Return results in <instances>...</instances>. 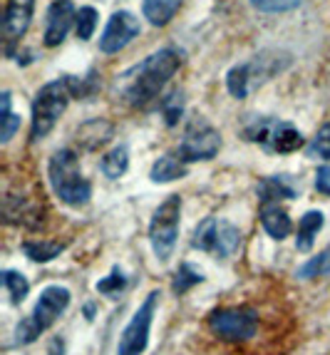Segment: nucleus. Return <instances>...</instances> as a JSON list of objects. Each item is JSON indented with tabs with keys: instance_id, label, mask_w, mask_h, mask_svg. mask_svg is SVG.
I'll return each mask as SVG.
<instances>
[{
	"instance_id": "nucleus-25",
	"label": "nucleus",
	"mask_w": 330,
	"mask_h": 355,
	"mask_svg": "<svg viewBox=\"0 0 330 355\" xmlns=\"http://www.w3.org/2000/svg\"><path fill=\"white\" fill-rule=\"evenodd\" d=\"M0 279H3V286H6L8 296H10V301L15 303V306H20V303L28 298L30 293V284L28 279H25L23 273L18 271H10V268H6V271L0 273Z\"/></svg>"
},
{
	"instance_id": "nucleus-32",
	"label": "nucleus",
	"mask_w": 330,
	"mask_h": 355,
	"mask_svg": "<svg viewBox=\"0 0 330 355\" xmlns=\"http://www.w3.org/2000/svg\"><path fill=\"white\" fill-rule=\"evenodd\" d=\"M124 288H127V276H124V271L119 266H114L110 276H105L102 281H97V293H102V296L117 298Z\"/></svg>"
},
{
	"instance_id": "nucleus-29",
	"label": "nucleus",
	"mask_w": 330,
	"mask_h": 355,
	"mask_svg": "<svg viewBox=\"0 0 330 355\" xmlns=\"http://www.w3.org/2000/svg\"><path fill=\"white\" fill-rule=\"evenodd\" d=\"M216 226H218L216 216H207V219L201 221V224L194 229V236H191V246H194V249H199V251H207V254H211Z\"/></svg>"
},
{
	"instance_id": "nucleus-8",
	"label": "nucleus",
	"mask_w": 330,
	"mask_h": 355,
	"mask_svg": "<svg viewBox=\"0 0 330 355\" xmlns=\"http://www.w3.org/2000/svg\"><path fill=\"white\" fill-rule=\"evenodd\" d=\"M218 149H221V135H218L216 127L207 117H199V114L191 117V122L184 130L182 144H179V157L186 164H191V162H209L216 157Z\"/></svg>"
},
{
	"instance_id": "nucleus-16",
	"label": "nucleus",
	"mask_w": 330,
	"mask_h": 355,
	"mask_svg": "<svg viewBox=\"0 0 330 355\" xmlns=\"http://www.w3.org/2000/svg\"><path fill=\"white\" fill-rule=\"evenodd\" d=\"M295 196H298V189L288 174H276V177H266L259 182L261 204H278L281 199H295Z\"/></svg>"
},
{
	"instance_id": "nucleus-19",
	"label": "nucleus",
	"mask_w": 330,
	"mask_h": 355,
	"mask_svg": "<svg viewBox=\"0 0 330 355\" xmlns=\"http://www.w3.org/2000/svg\"><path fill=\"white\" fill-rule=\"evenodd\" d=\"M241 246V231L238 226H234L231 221H218L216 234H214V246L211 254L218 259H231Z\"/></svg>"
},
{
	"instance_id": "nucleus-33",
	"label": "nucleus",
	"mask_w": 330,
	"mask_h": 355,
	"mask_svg": "<svg viewBox=\"0 0 330 355\" xmlns=\"http://www.w3.org/2000/svg\"><path fill=\"white\" fill-rule=\"evenodd\" d=\"M308 157H313V159H330V122L320 127L318 135L311 139Z\"/></svg>"
},
{
	"instance_id": "nucleus-11",
	"label": "nucleus",
	"mask_w": 330,
	"mask_h": 355,
	"mask_svg": "<svg viewBox=\"0 0 330 355\" xmlns=\"http://www.w3.org/2000/svg\"><path fill=\"white\" fill-rule=\"evenodd\" d=\"M35 10V0H8L3 12V37H6V55H15V45L28 33L30 20Z\"/></svg>"
},
{
	"instance_id": "nucleus-21",
	"label": "nucleus",
	"mask_w": 330,
	"mask_h": 355,
	"mask_svg": "<svg viewBox=\"0 0 330 355\" xmlns=\"http://www.w3.org/2000/svg\"><path fill=\"white\" fill-rule=\"evenodd\" d=\"M325 224V216L323 211H306L298 221V236H295V249L298 251H311L313 249V241L318 236V231L323 229Z\"/></svg>"
},
{
	"instance_id": "nucleus-15",
	"label": "nucleus",
	"mask_w": 330,
	"mask_h": 355,
	"mask_svg": "<svg viewBox=\"0 0 330 355\" xmlns=\"http://www.w3.org/2000/svg\"><path fill=\"white\" fill-rule=\"evenodd\" d=\"M259 219H261V226L266 229V234L271 239H276V241H283V239L290 236V231H293L288 211L283 207H278V204H261Z\"/></svg>"
},
{
	"instance_id": "nucleus-14",
	"label": "nucleus",
	"mask_w": 330,
	"mask_h": 355,
	"mask_svg": "<svg viewBox=\"0 0 330 355\" xmlns=\"http://www.w3.org/2000/svg\"><path fill=\"white\" fill-rule=\"evenodd\" d=\"M3 216H6L8 224H18L25 226V229H37L42 224L40 207L28 202V196L23 194H6V199H3Z\"/></svg>"
},
{
	"instance_id": "nucleus-12",
	"label": "nucleus",
	"mask_w": 330,
	"mask_h": 355,
	"mask_svg": "<svg viewBox=\"0 0 330 355\" xmlns=\"http://www.w3.org/2000/svg\"><path fill=\"white\" fill-rule=\"evenodd\" d=\"M75 20H77V10L72 6V0H55L53 6L47 8V15H45V35H42L45 48L62 45L70 28L75 25Z\"/></svg>"
},
{
	"instance_id": "nucleus-34",
	"label": "nucleus",
	"mask_w": 330,
	"mask_h": 355,
	"mask_svg": "<svg viewBox=\"0 0 330 355\" xmlns=\"http://www.w3.org/2000/svg\"><path fill=\"white\" fill-rule=\"evenodd\" d=\"M259 12H290L301 6L303 0H248Z\"/></svg>"
},
{
	"instance_id": "nucleus-6",
	"label": "nucleus",
	"mask_w": 330,
	"mask_h": 355,
	"mask_svg": "<svg viewBox=\"0 0 330 355\" xmlns=\"http://www.w3.org/2000/svg\"><path fill=\"white\" fill-rule=\"evenodd\" d=\"M179 224H182V196L171 194L169 199L159 204L154 211L152 224H149V243H152L154 256L164 263L174 254L179 236Z\"/></svg>"
},
{
	"instance_id": "nucleus-36",
	"label": "nucleus",
	"mask_w": 330,
	"mask_h": 355,
	"mask_svg": "<svg viewBox=\"0 0 330 355\" xmlns=\"http://www.w3.org/2000/svg\"><path fill=\"white\" fill-rule=\"evenodd\" d=\"M325 355H330V353H325Z\"/></svg>"
},
{
	"instance_id": "nucleus-18",
	"label": "nucleus",
	"mask_w": 330,
	"mask_h": 355,
	"mask_svg": "<svg viewBox=\"0 0 330 355\" xmlns=\"http://www.w3.org/2000/svg\"><path fill=\"white\" fill-rule=\"evenodd\" d=\"M186 172H189V164L179 154H164V157H159L152 164L149 179L154 184H169V182H177V179H184Z\"/></svg>"
},
{
	"instance_id": "nucleus-23",
	"label": "nucleus",
	"mask_w": 330,
	"mask_h": 355,
	"mask_svg": "<svg viewBox=\"0 0 330 355\" xmlns=\"http://www.w3.org/2000/svg\"><path fill=\"white\" fill-rule=\"evenodd\" d=\"M62 251H65V243H58V241H40V239L23 241V254L30 261H35V263H47V261L58 259Z\"/></svg>"
},
{
	"instance_id": "nucleus-1",
	"label": "nucleus",
	"mask_w": 330,
	"mask_h": 355,
	"mask_svg": "<svg viewBox=\"0 0 330 355\" xmlns=\"http://www.w3.org/2000/svg\"><path fill=\"white\" fill-rule=\"evenodd\" d=\"M182 67V50L177 48H162L137 62L134 67L119 75L117 80V95L130 107H149L157 102L169 85V80Z\"/></svg>"
},
{
	"instance_id": "nucleus-10",
	"label": "nucleus",
	"mask_w": 330,
	"mask_h": 355,
	"mask_svg": "<svg viewBox=\"0 0 330 355\" xmlns=\"http://www.w3.org/2000/svg\"><path fill=\"white\" fill-rule=\"evenodd\" d=\"M141 25L139 18L130 10H117L112 12V18L107 20L105 30L100 35V53L105 55H117L119 50H124L134 37H139Z\"/></svg>"
},
{
	"instance_id": "nucleus-20",
	"label": "nucleus",
	"mask_w": 330,
	"mask_h": 355,
	"mask_svg": "<svg viewBox=\"0 0 330 355\" xmlns=\"http://www.w3.org/2000/svg\"><path fill=\"white\" fill-rule=\"evenodd\" d=\"M179 8H182V0H144L141 3V12H144L147 23L154 25V28L169 25Z\"/></svg>"
},
{
	"instance_id": "nucleus-13",
	"label": "nucleus",
	"mask_w": 330,
	"mask_h": 355,
	"mask_svg": "<svg viewBox=\"0 0 330 355\" xmlns=\"http://www.w3.org/2000/svg\"><path fill=\"white\" fill-rule=\"evenodd\" d=\"M243 65H246L248 85L254 89V87H261L263 83H268L278 72L286 70V67L290 65V55L283 53V50H263V53L256 55L251 62H243Z\"/></svg>"
},
{
	"instance_id": "nucleus-22",
	"label": "nucleus",
	"mask_w": 330,
	"mask_h": 355,
	"mask_svg": "<svg viewBox=\"0 0 330 355\" xmlns=\"http://www.w3.org/2000/svg\"><path fill=\"white\" fill-rule=\"evenodd\" d=\"M100 169L107 179L124 177L127 169H130V147H127V144H117L114 149H110V152L102 157Z\"/></svg>"
},
{
	"instance_id": "nucleus-31",
	"label": "nucleus",
	"mask_w": 330,
	"mask_h": 355,
	"mask_svg": "<svg viewBox=\"0 0 330 355\" xmlns=\"http://www.w3.org/2000/svg\"><path fill=\"white\" fill-rule=\"evenodd\" d=\"M226 87H229L231 97H236V100H246L248 92H251V85H248V75H246V65L231 67L229 75H226Z\"/></svg>"
},
{
	"instance_id": "nucleus-7",
	"label": "nucleus",
	"mask_w": 330,
	"mask_h": 355,
	"mask_svg": "<svg viewBox=\"0 0 330 355\" xmlns=\"http://www.w3.org/2000/svg\"><path fill=\"white\" fill-rule=\"evenodd\" d=\"M209 328L218 338H224L229 343H246L256 336L259 328V311L251 306H236V308H216L209 315Z\"/></svg>"
},
{
	"instance_id": "nucleus-2",
	"label": "nucleus",
	"mask_w": 330,
	"mask_h": 355,
	"mask_svg": "<svg viewBox=\"0 0 330 355\" xmlns=\"http://www.w3.org/2000/svg\"><path fill=\"white\" fill-rule=\"evenodd\" d=\"M47 177H50V187L58 194L60 202H65L67 207H85L92 196V184L85 179L82 166H80V157L72 149H58L47 162Z\"/></svg>"
},
{
	"instance_id": "nucleus-30",
	"label": "nucleus",
	"mask_w": 330,
	"mask_h": 355,
	"mask_svg": "<svg viewBox=\"0 0 330 355\" xmlns=\"http://www.w3.org/2000/svg\"><path fill=\"white\" fill-rule=\"evenodd\" d=\"M159 110H162V114H164L166 127H177L179 119H182V114H184V95L179 92V89H174L171 95H166L159 100Z\"/></svg>"
},
{
	"instance_id": "nucleus-35",
	"label": "nucleus",
	"mask_w": 330,
	"mask_h": 355,
	"mask_svg": "<svg viewBox=\"0 0 330 355\" xmlns=\"http://www.w3.org/2000/svg\"><path fill=\"white\" fill-rule=\"evenodd\" d=\"M315 189H318L320 194L330 196V164L320 166L318 172H315Z\"/></svg>"
},
{
	"instance_id": "nucleus-9",
	"label": "nucleus",
	"mask_w": 330,
	"mask_h": 355,
	"mask_svg": "<svg viewBox=\"0 0 330 355\" xmlns=\"http://www.w3.org/2000/svg\"><path fill=\"white\" fill-rule=\"evenodd\" d=\"M157 303H159V291H152L144 303L137 308V313L122 331L117 345V355H141L149 345V331H152V320L157 313Z\"/></svg>"
},
{
	"instance_id": "nucleus-5",
	"label": "nucleus",
	"mask_w": 330,
	"mask_h": 355,
	"mask_svg": "<svg viewBox=\"0 0 330 355\" xmlns=\"http://www.w3.org/2000/svg\"><path fill=\"white\" fill-rule=\"evenodd\" d=\"M243 135H246L248 142L261 144L266 152H273V154L298 152L306 144L303 135L290 122H283V119H273V117L251 119L246 125V130H243Z\"/></svg>"
},
{
	"instance_id": "nucleus-17",
	"label": "nucleus",
	"mask_w": 330,
	"mask_h": 355,
	"mask_svg": "<svg viewBox=\"0 0 330 355\" xmlns=\"http://www.w3.org/2000/svg\"><path fill=\"white\" fill-rule=\"evenodd\" d=\"M112 135H114L112 122H107V119H89V122H85L77 130V142H80L82 149H87V152H94V149H100L102 144L110 142Z\"/></svg>"
},
{
	"instance_id": "nucleus-24",
	"label": "nucleus",
	"mask_w": 330,
	"mask_h": 355,
	"mask_svg": "<svg viewBox=\"0 0 330 355\" xmlns=\"http://www.w3.org/2000/svg\"><path fill=\"white\" fill-rule=\"evenodd\" d=\"M20 130V117L15 112H10V92L0 95V144H8L15 137V132Z\"/></svg>"
},
{
	"instance_id": "nucleus-27",
	"label": "nucleus",
	"mask_w": 330,
	"mask_h": 355,
	"mask_svg": "<svg viewBox=\"0 0 330 355\" xmlns=\"http://www.w3.org/2000/svg\"><path fill=\"white\" fill-rule=\"evenodd\" d=\"M201 281H204V273L196 271L191 263H182V266L177 268V273H174L171 288H174L177 296H184V293H189V291L194 288L196 284H201Z\"/></svg>"
},
{
	"instance_id": "nucleus-4",
	"label": "nucleus",
	"mask_w": 330,
	"mask_h": 355,
	"mask_svg": "<svg viewBox=\"0 0 330 355\" xmlns=\"http://www.w3.org/2000/svg\"><path fill=\"white\" fill-rule=\"evenodd\" d=\"M70 298V291L65 286H47V288H42L33 313L25 320H20L18 328H15V343L28 345L33 340H37V336H42L47 328H53L60 315L67 311Z\"/></svg>"
},
{
	"instance_id": "nucleus-28",
	"label": "nucleus",
	"mask_w": 330,
	"mask_h": 355,
	"mask_svg": "<svg viewBox=\"0 0 330 355\" xmlns=\"http://www.w3.org/2000/svg\"><path fill=\"white\" fill-rule=\"evenodd\" d=\"M97 23H100V12L94 10L92 6H85L77 10V20H75V33L82 42H87L89 37L94 35L97 30Z\"/></svg>"
},
{
	"instance_id": "nucleus-3",
	"label": "nucleus",
	"mask_w": 330,
	"mask_h": 355,
	"mask_svg": "<svg viewBox=\"0 0 330 355\" xmlns=\"http://www.w3.org/2000/svg\"><path fill=\"white\" fill-rule=\"evenodd\" d=\"M72 100V89L67 75L58 77L53 83L42 85L37 89L35 100H33V119H30V142H40L45 139L58 119L65 114L67 105Z\"/></svg>"
},
{
	"instance_id": "nucleus-26",
	"label": "nucleus",
	"mask_w": 330,
	"mask_h": 355,
	"mask_svg": "<svg viewBox=\"0 0 330 355\" xmlns=\"http://www.w3.org/2000/svg\"><path fill=\"white\" fill-rule=\"evenodd\" d=\"M323 276H330V249L320 251L318 256H313L298 268V279L303 281H313V279H323Z\"/></svg>"
}]
</instances>
